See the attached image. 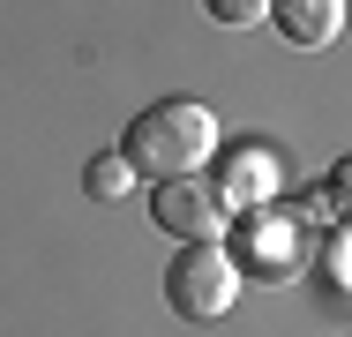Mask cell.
Instances as JSON below:
<instances>
[{
	"instance_id": "cell-7",
	"label": "cell",
	"mask_w": 352,
	"mask_h": 337,
	"mask_svg": "<svg viewBox=\"0 0 352 337\" xmlns=\"http://www.w3.org/2000/svg\"><path fill=\"white\" fill-rule=\"evenodd\" d=\"M82 188H90V202H120L128 188H135V173H128V157H120V150H105V157H90V165H82Z\"/></svg>"
},
{
	"instance_id": "cell-2",
	"label": "cell",
	"mask_w": 352,
	"mask_h": 337,
	"mask_svg": "<svg viewBox=\"0 0 352 337\" xmlns=\"http://www.w3.org/2000/svg\"><path fill=\"white\" fill-rule=\"evenodd\" d=\"M240 277L248 270L225 255V240H188L165 270V307L188 315V323H225L232 300H240Z\"/></svg>"
},
{
	"instance_id": "cell-6",
	"label": "cell",
	"mask_w": 352,
	"mask_h": 337,
	"mask_svg": "<svg viewBox=\"0 0 352 337\" xmlns=\"http://www.w3.org/2000/svg\"><path fill=\"white\" fill-rule=\"evenodd\" d=\"M270 23L292 45H330L345 30V0H270Z\"/></svg>"
},
{
	"instance_id": "cell-9",
	"label": "cell",
	"mask_w": 352,
	"mask_h": 337,
	"mask_svg": "<svg viewBox=\"0 0 352 337\" xmlns=\"http://www.w3.org/2000/svg\"><path fill=\"white\" fill-rule=\"evenodd\" d=\"M203 15L225 23V30H248V23H263V15H270V0H203Z\"/></svg>"
},
{
	"instance_id": "cell-1",
	"label": "cell",
	"mask_w": 352,
	"mask_h": 337,
	"mask_svg": "<svg viewBox=\"0 0 352 337\" xmlns=\"http://www.w3.org/2000/svg\"><path fill=\"white\" fill-rule=\"evenodd\" d=\"M120 157H128L135 180H188L217 157V113L203 98H157L128 120Z\"/></svg>"
},
{
	"instance_id": "cell-5",
	"label": "cell",
	"mask_w": 352,
	"mask_h": 337,
	"mask_svg": "<svg viewBox=\"0 0 352 337\" xmlns=\"http://www.w3.org/2000/svg\"><path fill=\"white\" fill-rule=\"evenodd\" d=\"M150 217H157L180 248H188V240H225V225H232L203 173H188V180H150Z\"/></svg>"
},
{
	"instance_id": "cell-3",
	"label": "cell",
	"mask_w": 352,
	"mask_h": 337,
	"mask_svg": "<svg viewBox=\"0 0 352 337\" xmlns=\"http://www.w3.org/2000/svg\"><path fill=\"white\" fill-rule=\"evenodd\" d=\"M225 232H232V248H225V255H232L240 270H255V277H270V285H285L292 270H307V248H315V240H307V225H300L285 202L240 210Z\"/></svg>"
},
{
	"instance_id": "cell-4",
	"label": "cell",
	"mask_w": 352,
	"mask_h": 337,
	"mask_svg": "<svg viewBox=\"0 0 352 337\" xmlns=\"http://www.w3.org/2000/svg\"><path fill=\"white\" fill-rule=\"evenodd\" d=\"M203 180H210V195L225 202V217H240V210H263V202H278L285 165H278V150H263V142H240V150H217L210 165H203Z\"/></svg>"
},
{
	"instance_id": "cell-8",
	"label": "cell",
	"mask_w": 352,
	"mask_h": 337,
	"mask_svg": "<svg viewBox=\"0 0 352 337\" xmlns=\"http://www.w3.org/2000/svg\"><path fill=\"white\" fill-rule=\"evenodd\" d=\"M307 255H315V270H322V285H330V292H345L352 277V255H345V225H330V232H322V248H307Z\"/></svg>"
}]
</instances>
